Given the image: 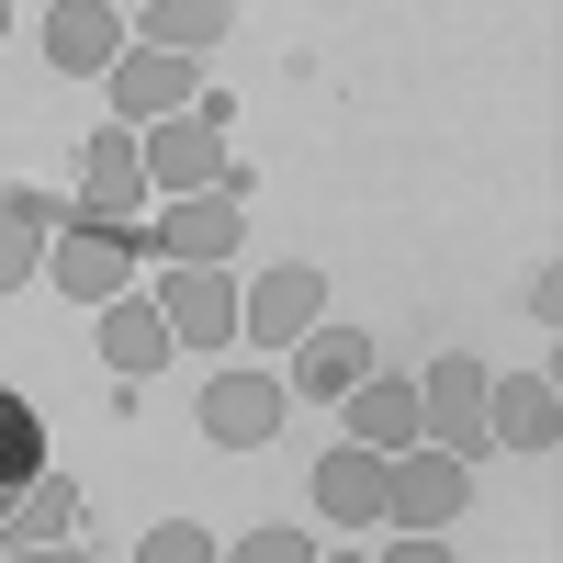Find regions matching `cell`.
<instances>
[{
	"label": "cell",
	"instance_id": "obj_1",
	"mask_svg": "<svg viewBox=\"0 0 563 563\" xmlns=\"http://www.w3.org/2000/svg\"><path fill=\"white\" fill-rule=\"evenodd\" d=\"M135 169H147V192H169V203L214 192V180H225V102H192V113L147 124V135H135Z\"/></svg>",
	"mask_w": 563,
	"mask_h": 563
},
{
	"label": "cell",
	"instance_id": "obj_2",
	"mask_svg": "<svg viewBox=\"0 0 563 563\" xmlns=\"http://www.w3.org/2000/svg\"><path fill=\"white\" fill-rule=\"evenodd\" d=\"M485 384H496V372H485L474 350H440L429 372H417V440H429V451H451V462L496 451V440H485Z\"/></svg>",
	"mask_w": 563,
	"mask_h": 563
},
{
	"label": "cell",
	"instance_id": "obj_3",
	"mask_svg": "<svg viewBox=\"0 0 563 563\" xmlns=\"http://www.w3.org/2000/svg\"><path fill=\"white\" fill-rule=\"evenodd\" d=\"M474 507V462H451V451H395V474H384V519L395 530H440L451 541V519Z\"/></svg>",
	"mask_w": 563,
	"mask_h": 563
},
{
	"label": "cell",
	"instance_id": "obj_4",
	"mask_svg": "<svg viewBox=\"0 0 563 563\" xmlns=\"http://www.w3.org/2000/svg\"><path fill=\"white\" fill-rule=\"evenodd\" d=\"M135 225H102V214H68L57 225V249H45V271H57V294L68 305H113L124 294V271H135Z\"/></svg>",
	"mask_w": 563,
	"mask_h": 563
},
{
	"label": "cell",
	"instance_id": "obj_5",
	"mask_svg": "<svg viewBox=\"0 0 563 563\" xmlns=\"http://www.w3.org/2000/svg\"><path fill=\"white\" fill-rule=\"evenodd\" d=\"M316 316H327V282H316L305 260H282V271H260L249 294H238V339H260V350H294Z\"/></svg>",
	"mask_w": 563,
	"mask_h": 563
},
{
	"label": "cell",
	"instance_id": "obj_6",
	"mask_svg": "<svg viewBox=\"0 0 563 563\" xmlns=\"http://www.w3.org/2000/svg\"><path fill=\"white\" fill-rule=\"evenodd\" d=\"M147 305H158V327L180 350H225V339H238V282H225V271H158Z\"/></svg>",
	"mask_w": 563,
	"mask_h": 563
},
{
	"label": "cell",
	"instance_id": "obj_7",
	"mask_svg": "<svg viewBox=\"0 0 563 563\" xmlns=\"http://www.w3.org/2000/svg\"><path fill=\"white\" fill-rule=\"evenodd\" d=\"M282 384H260V372H225V384H203V440L214 451H271L282 440Z\"/></svg>",
	"mask_w": 563,
	"mask_h": 563
},
{
	"label": "cell",
	"instance_id": "obj_8",
	"mask_svg": "<svg viewBox=\"0 0 563 563\" xmlns=\"http://www.w3.org/2000/svg\"><path fill=\"white\" fill-rule=\"evenodd\" d=\"M124 57V12H102V0H57L45 12V68L57 79H102Z\"/></svg>",
	"mask_w": 563,
	"mask_h": 563
},
{
	"label": "cell",
	"instance_id": "obj_9",
	"mask_svg": "<svg viewBox=\"0 0 563 563\" xmlns=\"http://www.w3.org/2000/svg\"><path fill=\"white\" fill-rule=\"evenodd\" d=\"M350 384H372V339L339 327V316H316L305 339H294V384H282V395H327V406H339Z\"/></svg>",
	"mask_w": 563,
	"mask_h": 563
},
{
	"label": "cell",
	"instance_id": "obj_10",
	"mask_svg": "<svg viewBox=\"0 0 563 563\" xmlns=\"http://www.w3.org/2000/svg\"><path fill=\"white\" fill-rule=\"evenodd\" d=\"M238 238H249L238 203H214V192H203V203H169V214H158V271H225Z\"/></svg>",
	"mask_w": 563,
	"mask_h": 563
},
{
	"label": "cell",
	"instance_id": "obj_11",
	"mask_svg": "<svg viewBox=\"0 0 563 563\" xmlns=\"http://www.w3.org/2000/svg\"><path fill=\"white\" fill-rule=\"evenodd\" d=\"M485 440H507V451H552V440H563V395H552V372L485 384Z\"/></svg>",
	"mask_w": 563,
	"mask_h": 563
},
{
	"label": "cell",
	"instance_id": "obj_12",
	"mask_svg": "<svg viewBox=\"0 0 563 563\" xmlns=\"http://www.w3.org/2000/svg\"><path fill=\"white\" fill-rule=\"evenodd\" d=\"M79 203H57V192H0V294H23V282L45 271V238H57Z\"/></svg>",
	"mask_w": 563,
	"mask_h": 563
},
{
	"label": "cell",
	"instance_id": "obj_13",
	"mask_svg": "<svg viewBox=\"0 0 563 563\" xmlns=\"http://www.w3.org/2000/svg\"><path fill=\"white\" fill-rule=\"evenodd\" d=\"M79 180H90L79 214H102V225H135V203H147V169H135V135H124V124H102V135L79 147Z\"/></svg>",
	"mask_w": 563,
	"mask_h": 563
},
{
	"label": "cell",
	"instance_id": "obj_14",
	"mask_svg": "<svg viewBox=\"0 0 563 563\" xmlns=\"http://www.w3.org/2000/svg\"><path fill=\"white\" fill-rule=\"evenodd\" d=\"M113 102L147 113V124L192 113V57H147V45H124V57H113Z\"/></svg>",
	"mask_w": 563,
	"mask_h": 563
},
{
	"label": "cell",
	"instance_id": "obj_15",
	"mask_svg": "<svg viewBox=\"0 0 563 563\" xmlns=\"http://www.w3.org/2000/svg\"><path fill=\"white\" fill-rule=\"evenodd\" d=\"M339 406H350V451H372V462L417 451V384H350Z\"/></svg>",
	"mask_w": 563,
	"mask_h": 563
},
{
	"label": "cell",
	"instance_id": "obj_16",
	"mask_svg": "<svg viewBox=\"0 0 563 563\" xmlns=\"http://www.w3.org/2000/svg\"><path fill=\"white\" fill-rule=\"evenodd\" d=\"M316 507H327V519H339V530H372V519H384V462L339 440V451L316 462Z\"/></svg>",
	"mask_w": 563,
	"mask_h": 563
},
{
	"label": "cell",
	"instance_id": "obj_17",
	"mask_svg": "<svg viewBox=\"0 0 563 563\" xmlns=\"http://www.w3.org/2000/svg\"><path fill=\"white\" fill-rule=\"evenodd\" d=\"M135 23V45H147V57H203V45H225V0H158V12H124Z\"/></svg>",
	"mask_w": 563,
	"mask_h": 563
},
{
	"label": "cell",
	"instance_id": "obj_18",
	"mask_svg": "<svg viewBox=\"0 0 563 563\" xmlns=\"http://www.w3.org/2000/svg\"><path fill=\"white\" fill-rule=\"evenodd\" d=\"M0 530H12V552H45V541H68V530H79V485H68V474H34L12 507H0Z\"/></svg>",
	"mask_w": 563,
	"mask_h": 563
},
{
	"label": "cell",
	"instance_id": "obj_19",
	"mask_svg": "<svg viewBox=\"0 0 563 563\" xmlns=\"http://www.w3.org/2000/svg\"><path fill=\"white\" fill-rule=\"evenodd\" d=\"M102 361H113V372H169V327H158L147 294H113V305H102Z\"/></svg>",
	"mask_w": 563,
	"mask_h": 563
},
{
	"label": "cell",
	"instance_id": "obj_20",
	"mask_svg": "<svg viewBox=\"0 0 563 563\" xmlns=\"http://www.w3.org/2000/svg\"><path fill=\"white\" fill-rule=\"evenodd\" d=\"M34 474H45V417H34L12 384H0V507H12Z\"/></svg>",
	"mask_w": 563,
	"mask_h": 563
},
{
	"label": "cell",
	"instance_id": "obj_21",
	"mask_svg": "<svg viewBox=\"0 0 563 563\" xmlns=\"http://www.w3.org/2000/svg\"><path fill=\"white\" fill-rule=\"evenodd\" d=\"M135 563H214V530L203 519H158L147 541H135Z\"/></svg>",
	"mask_w": 563,
	"mask_h": 563
},
{
	"label": "cell",
	"instance_id": "obj_22",
	"mask_svg": "<svg viewBox=\"0 0 563 563\" xmlns=\"http://www.w3.org/2000/svg\"><path fill=\"white\" fill-rule=\"evenodd\" d=\"M214 563H316V541H305V530H282V519H260L238 552H214Z\"/></svg>",
	"mask_w": 563,
	"mask_h": 563
},
{
	"label": "cell",
	"instance_id": "obj_23",
	"mask_svg": "<svg viewBox=\"0 0 563 563\" xmlns=\"http://www.w3.org/2000/svg\"><path fill=\"white\" fill-rule=\"evenodd\" d=\"M519 305H530V316H541V327H552V316H563V271H552V260H541V271H530V294H519Z\"/></svg>",
	"mask_w": 563,
	"mask_h": 563
},
{
	"label": "cell",
	"instance_id": "obj_24",
	"mask_svg": "<svg viewBox=\"0 0 563 563\" xmlns=\"http://www.w3.org/2000/svg\"><path fill=\"white\" fill-rule=\"evenodd\" d=\"M384 563H451V541H440V530H406V541H395Z\"/></svg>",
	"mask_w": 563,
	"mask_h": 563
},
{
	"label": "cell",
	"instance_id": "obj_25",
	"mask_svg": "<svg viewBox=\"0 0 563 563\" xmlns=\"http://www.w3.org/2000/svg\"><path fill=\"white\" fill-rule=\"evenodd\" d=\"M12 563H79V552H68V541H45V552H12Z\"/></svg>",
	"mask_w": 563,
	"mask_h": 563
},
{
	"label": "cell",
	"instance_id": "obj_26",
	"mask_svg": "<svg viewBox=\"0 0 563 563\" xmlns=\"http://www.w3.org/2000/svg\"><path fill=\"white\" fill-rule=\"evenodd\" d=\"M316 563H361V552H316Z\"/></svg>",
	"mask_w": 563,
	"mask_h": 563
},
{
	"label": "cell",
	"instance_id": "obj_27",
	"mask_svg": "<svg viewBox=\"0 0 563 563\" xmlns=\"http://www.w3.org/2000/svg\"><path fill=\"white\" fill-rule=\"evenodd\" d=\"M0 34H12V12H0Z\"/></svg>",
	"mask_w": 563,
	"mask_h": 563
}]
</instances>
